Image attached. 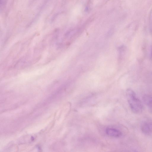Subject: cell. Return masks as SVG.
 Returning <instances> with one entry per match:
<instances>
[{
    "mask_svg": "<svg viewBox=\"0 0 152 152\" xmlns=\"http://www.w3.org/2000/svg\"><path fill=\"white\" fill-rule=\"evenodd\" d=\"M151 56L152 58V49L151 50Z\"/></svg>",
    "mask_w": 152,
    "mask_h": 152,
    "instance_id": "5b68a950",
    "label": "cell"
},
{
    "mask_svg": "<svg viewBox=\"0 0 152 152\" xmlns=\"http://www.w3.org/2000/svg\"></svg>",
    "mask_w": 152,
    "mask_h": 152,
    "instance_id": "8992f818",
    "label": "cell"
},
{
    "mask_svg": "<svg viewBox=\"0 0 152 152\" xmlns=\"http://www.w3.org/2000/svg\"><path fill=\"white\" fill-rule=\"evenodd\" d=\"M142 99L145 104L152 109V96L149 95H145L143 97Z\"/></svg>",
    "mask_w": 152,
    "mask_h": 152,
    "instance_id": "277c9868",
    "label": "cell"
},
{
    "mask_svg": "<svg viewBox=\"0 0 152 152\" xmlns=\"http://www.w3.org/2000/svg\"><path fill=\"white\" fill-rule=\"evenodd\" d=\"M141 130L145 134L149 135L152 133V121L149 120L145 121L141 126Z\"/></svg>",
    "mask_w": 152,
    "mask_h": 152,
    "instance_id": "7a4b0ae2",
    "label": "cell"
},
{
    "mask_svg": "<svg viewBox=\"0 0 152 152\" xmlns=\"http://www.w3.org/2000/svg\"><path fill=\"white\" fill-rule=\"evenodd\" d=\"M106 132L109 136L114 137H118L122 135V133L120 131L113 128H107Z\"/></svg>",
    "mask_w": 152,
    "mask_h": 152,
    "instance_id": "3957f363",
    "label": "cell"
},
{
    "mask_svg": "<svg viewBox=\"0 0 152 152\" xmlns=\"http://www.w3.org/2000/svg\"><path fill=\"white\" fill-rule=\"evenodd\" d=\"M126 95L128 102L132 111L136 114L141 112L143 109V105L134 91L131 89H128L126 91Z\"/></svg>",
    "mask_w": 152,
    "mask_h": 152,
    "instance_id": "6da1fadb",
    "label": "cell"
}]
</instances>
